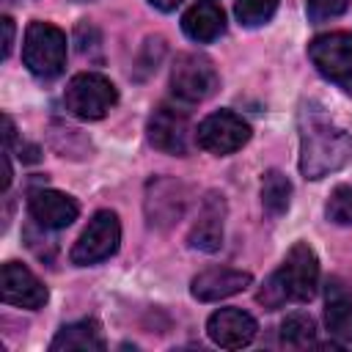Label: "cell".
<instances>
[{"mask_svg":"<svg viewBox=\"0 0 352 352\" xmlns=\"http://www.w3.org/2000/svg\"><path fill=\"white\" fill-rule=\"evenodd\" d=\"M223 226H226V201L220 192H209L201 201L198 217L190 228V248L204 250V253H214L223 245Z\"/></svg>","mask_w":352,"mask_h":352,"instance_id":"cell-14","label":"cell"},{"mask_svg":"<svg viewBox=\"0 0 352 352\" xmlns=\"http://www.w3.org/2000/svg\"><path fill=\"white\" fill-rule=\"evenodd\" d=\"M52 352H102L104 336L96 319H80L72 324H63L58 336L50 341Z\"/></svg>","mask_w":352,"mask_h":352,"instance_id":"cell-17","label":"cell"},{"mask_svg":"<svg viewBox=\"0 0 352 352\" xmlns=\"http://www.w3.org/2000/svg\"><path fill=\"white\" fill-rule=\"evenodd\" d=\"M250 272L245 270H234V267H209L204 272H198L190 283V292L195 300L201 302H217L226 300L242 289L250 286Z\"/></svg>","mask_w":352,"mask_h":352,"instance_id":"cell-15","label":"cell"},{"mask_svg":"<svg viewBox=\"0 0 352 352\" xmlns=\"http://www.w3.org/2000/svg\"><path fill=\"white\" fill-rule=\"evenodd\" d=\"M148 3H151L154 8H160V11H173L182 0H148Z\"/></svg>","mask_w":352,"mask_h":352,"instance_id":"cell-26","label":"cell"},{"mask_svg":"<svg viewBox=\"0 0 352 352\" xmlns=\"http://www.w3.org/2000/svg\"><path fill=\"white\" fill-rule=\"evenodd\" d=\"M0 25H3V58H8L11 55V47H14V19L11 16H3Z\"/></svg>","mask_w":352,"mask_h":352,"instance_id":"cell-25","label":"cell"},{"mask_svg":"<svg viewBox=\"0 0 352 352\" xmlns=\"http://www.w3.org/2000/svg\"><path fill=\"white\" fill-rule=\"evenodd\" d=\"M182 30L187 33V38L198 41V44H209L214 38L223 36L226 30V14L217 3L212 0H198L192 3L184 16H182Z\"/></svg>","mask_w":352,"mask_h":352,"instance_id":"cell-16","label":"cell"},{"mask_svg":"<svg viewBox=\"0 0 352 352\" xmlns=\"http://www.w3.org/2000/svg\"><path fill=\"white\" fill-rule=\"evenodd\" d=\"M283 286L289 292V300L294 302H308L316 294L319 286V258L308 242H294L278 267Z\"/></svg>","mask_w":352,"mask_h":352,"instance_id":"cell-8","label":"cell"},{"mask_svg":"<svg viewBox=\"0 0 352 352\" xmlns=\"http://www.w3.org/2000/svg\"><path fill=\"white\" fill-rule=\"evenodd\" d=\"M324 214L336 226H352V187L349 184L333 187L327 206H324Z\"/></svg>","mask_w":352,"mask_h":352,"instance_id":"cell-22","label":"cell"},{"mask_svg":"<svg viewBox=\"0 0 352 352\" xmlns=\"http://www.w3.org/2000/svg\"><path fill=\"white\" fill-rule=\"evenodd\" d=\"M118 242H121V223H118V214L110 212V209H102L96 212L88 226L82 228V234L77 236L69 258L72 264L77 267H88V264H99L104 258H110L116 250H118Z\"/></svg>","mask_w":352,"mask_h":352,"instance_id":"cell-4","label":"cell"},{"mask_svg":"<svg viewBox=\"0 0 352 352\" xmlns=\"http://www.w3.org/2000/svg\"><path fill=\"white\" fill-rule=\"evenodd\" d=\"M248 140H250V124L234 110H217L206 116L195 129V143L214 157L234 154Z\"/></svg>","mask_w":352,"mask_h":352,"instance_id":"cell-7","label":"cell"},{"mask_svg":"<svg viewBox=\"0 0 352 352\" xmlns=\"http://www.w3.org/2000/svg\"><path fill=\"white\" fill-rule=\"evenodd\" d=\"M292 201V182L280 170H267L261 179V206L267 214L278 217L289 209Z\"/></svg>","mask_w":352,"mask_h":352,"instance_id":"cell-19","label":"cell"},{"mask_svg":"<svg viewBox=\"0 0 352 352\" xmlns=\"http://www.w3.org/2000/svg\"><path fill=\"white\" fill-rule=\"evenodd\" d=\"M308 58L322 77L352 96V33H324L308 44Z\"/></svg>","mask_w":352,"mask_h":352,"instance_id":"cell-5","label":"cell"},{"mask_svg":"<svg viewBox=\"0 0 352 352\" xmlns=\"http://www.w3.org/2000/svg\"><path fill=\"white\" fill-rule=\"evenodd\" d=\"M324 324L333 338L352 341V297L344 289V283L330 280L327 283V308H324Z\"/></svg>","mask_w":352,"mask_h":352,"instance_id":"cell-18","label":"cell"},{"mask_svg":"<svg viewBox=\"0 0 352 352\" xmlns=\"http://www.w3.org/2000/svg\"><path fill=\"white\" fill-rule=\"evenodd\" d=\"M275 8H278V0H236L234 3V14L245 28H258L270 22Z\"/></svg>","mask_w":352,"mask_h":352,"instance_id":"cell-21","label":"cell"},{"mask_svg":"<svg viewBox=\"0 0 352 352\" xmlns=\"http://www.w3.org/2000/svg\"><path fill=\"white\" fill-rule=\"evenodd\" d=\"M314 336H316V322L302 311H294L280 322V341L289 346H308L314 344Z\"/></svg>","mask_w":352,"mask_h":352,"instance_id":"cell-20","label":"cell"},{"mask_svg":"<svg viewBox=\"0 0 352 352\" xmlns=\"http://www.w3.org/2000/svg\"><path fill=\"white\" fill-rule=\"evenodd\" d=\"M220 85L214 63L201 52H182L170 69V91L184 102H204Z\"/></svg>","mask_w":352,"mask_h":352,"instance_id":"cell-6","label":"cell"},{"mask_svg":"<svg viewBox=\"0 0 352 352\" xmlns=\"http://www.w3.org/2000/svg\"><path fill=\"white\" fill-rule=\"evenodd\" d=\"M118 102L116 85L96 72H82L74 74L63 91V104L66 113H72L80 121H99L104 118Z\"/></svg>","mask_w":352,"mask_h":352,"instance_id":"cell-3","label":"cell"},{"mask_svg":"<svg viewBox=\"0 0 352 352\" xmlns=\"http://www.w3.org/2000/svg\"><path fill=\"white\" fill-rule=\"evenodd\" d=\"M28 209H30V217L50 231H60L72 226L80 214L77 201L60 190H33L28 198Z\"/></svg>","mask_w":352,"mask_h":352,"instance_id":"cell-13","label":"cell"},{"mask_svg":"<svg viewBox=\"0 0 352 352\" xmlns=\"http://www.w3.org/2000/svg\"><path fill=\"white\" fill-rule=\"evenodd\" d=\"M352 157V138L316 110H305L300 135V170L305 179H322L341 170Z\"/></svg>","mask_w":352,"mask_h":352,"instance_id":"cell-1","label":"cell"},{"mask_svg":"<svg viewBox=\"0 0 352 352\" xmlns=\"http://www.w3.org/2000/svg\"><path fill=\"white\" fill-rule=\"evenodd\" d=\"M187 190L173 179H151L146 187V217L154 228H168L184 214Z\"/></svg>","mask_w":352,"mask_h":352,"instance_id":"cell-10","label":"cell"},{"mask_svg":"<svg viewBox=\"0 0 352 352\" xmlns=\"http://www.w3.org/2000/svg\"><path fill=\"white\" fill-rule=\"evenodd\" d=\"M22 60L38 80H52L66 66V33L52 22H30L25 30Z\"/></svg>","mask_w":352,"mask_h":352,"instance_id":"cell-2","label":"cell"},{"mask_svg":"<svg viewBox=\"0 0 352 352\" xmlns=\"http://www.w3.org/2000/svg\"><path fill=\"white\" fill-rule=\"evenodd\" d=\"M0 292L3 300L8 305L16 308H28V311H38L47 302V286L19 261H6L3 272H0Z\"/></svg>","mask_w":352,"mask_h":352,"instance_id":"cell-11","label":"cell"},{"mask_svg":"<svg viewBox=\"0 0 352 352\" xmlns=\"http://www.w3.org/2000/svg\"><path fill=\"white\" fill-rule=\"evenodd\" d=\"M206 333L223 349H242V346H248L256 338L258 324L242 308H220V311H214L209 316Z\"/></svg>","mask_w":352,"mask_h":352,"instance_id":"cell-12","label":"cell"},{"mask_svg":"<svg viewBox=\"0 0 352 352\" xmlns=\"http://www.w3.org/2000/svg\"><path fill=\"white\" fill-rule=\"evenodd\" d=\"M346 8H349V0H308V3H305V11H308V19H311V22L336 19V16H341Z\"/></svg>","mask_w":352,"mask_h":352,"instance_id":"cell-24","label":"cell"},{"mask_svg":"<svg viewBox=\"0 0 352 352\" xmlns=\"http://www.w3.org/2000/svg\"><path fill=\"white\" fill-rule=\"evenodd\" d=\"M256 300H258L264 308H270V311H275V308H280L283 302H289V292H286L283 278H280V272H278V270L264 280V286L258 289Z\"/></svg>","mask_w":352,"mask_h":352,"instance_id":"cell-23","label":"cell"},{"mask_svg":"<svg viewBox=\"0 0 352 352\" xmlns=\"http://www.w3.org/2000/svg\"><path fill=\"white\" fill-rule=\"evenodd\" d=\"M148 132V143L154 148H160L162 154H173V157H184L190 148V118L184 110H176L170 104H160L146 124Z\"/></svg>","mask_w":352,"mask_h":352,"instance_id":"cell-9","label":"cell"}]
</instances>
